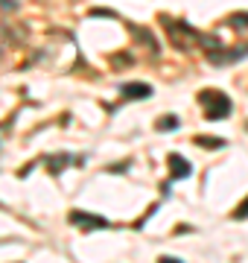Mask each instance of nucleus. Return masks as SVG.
Wrapping results in <instances>:
<instances>
[{"mask_svg": "<svg viewBox=\"0 0 248 263\" xmlns=\"http://www.w3.org/2000/svg\"><path fill=\"white\" fill-rule=\"evenodd\" d=\"M120 94H123V100H149V97H152V85H146V82H123L120 85Z\"/></svg>", "mask_w": 248, "mask_h": 263, "instance_id": "5", "label": "nucleus"}, {"mask_svg": "<svg viewBox=\"0 0 248 263\" xmlns=\"http://www.w3.org/2000/svg\"><path fill=\"white\" fill-rule=\"evenodd\" d=\"M61 164H70V155H58V158H50V167H53V176H58V167Z\"/></svg>", "mask_w": 248, "mask_h": 263, "instance_id": "10", "label": "nucleus"}, {"mask_svg": "<svg viewBox=\"0 0 248 263\" xmlns=\"http://www.w3.org/2000/svg\"><path fill=\"white\" fill-rule=\"evenodd\" d=\"M199 103H201V108H204V117H208V120H225V117H231V111H234L231 97L225 94V91H216V88L201 91Z\"/></svg>", "mask_w": 248, "mask_h": 263, "instance_id": "1", "label": "nucleus"}, {"mask_svg": "<svg viewBox=\"0 0 248 263\" xmlns=\"http://www.w3.org/2000/svg\"><path fill=\"white\" fill-rule=\"evenodd\" d=\"M196 146H213V149H222V146H225V138H210V135H199V138H196Z\"/></svg>", "mask_w": 248, "mask_h": 263, "instance_id": "6", "label": "nucleus"}, {"mask_svg": "<svg viewBox=\"0 0 248 263\" xmlns=\"http://www.w3.org/2000/svg\"><path fill=\"white\" fill-rule=\"evenodd\" d=\"M158 263H184L181 257H170V254H163V257H158Z\"/></svg>", "mask_w": 248, "mask_h": 263, "instance_id": "11", "label": "nucleus"}, {"mask_svg": "<svg viewBox=\"0 0 248 263\" xmlns=\"http://www.w3.org/2000/svg\"><path fill=\"white\" fill-rule=\"evenodd\" d=\"M175 129H178V117L175 114H167V117L158 120V132H175Z\"/></svg>", "mask_w": 248, "mask_h": 263, "instance_id": "7", "label": "nucleus"}, {"mask_svg": "<svg viewBox=\"0 0 248 263\" xmlns=\"http://www.w3.org/2000/svg\"><path fill=\"white\" fill-rule=\"evenodd\" d=\"M76 228H85V231H102V228H111V219H105L99 214H88V211H70L67 216Z\"/></svg>", "mask_w": 248, "mask_h": 263, "instance_id": "3", "label": "nucleus"}, {"mask_svg": "<svg viewBox=\"0 0 248 263\" xmlns=\"http://www.w3.org/2000/svg\"><path fill=\"white\" fill-rule=\"evenodd\" d=\"M231 219H237V222H242V219H248V196L239 202V208L231 214Z\"/></svg>", "mask_w": 248, "mask_h": 263, "instance_id": "9", "label": "nucleus"}, {"mask_svg": "<svg viewBox=\"0 0 248 263\" xmlns=\"http://www.w3.org/2000/svg\"><path fill=\"white\" fill-rule=\"evenodd\" d=\"M245 129H248V123H245Z\"/></svg>", "mask_w": 248, "mask_h": 263, "instance_id": "12", "label": "nucleus"}, {"mask_svg": "<svg viewBox=\"0 0 248 263\" xmlns=\"http://www.w3.org/2000/svg\"><path fill=\"white\" fill-rule=\"evenodd\" d=\"M228 24H231V27H239V29H248V12H237V15H231Z\"/></svg>", "mask_w": 248, "mask_h": 263, "instance_id": "8", "label": "nucleus"}, {"mask_svg": "<svg viewBox=\"0 0 248 263\" xmlns=\"http://www.w3.org/2000/svg\"><path fill=\"white\" fill-rule=\"evenodd\" d=\"M163 21V27L170 29L167 35H170L172 41V47L175 50H190L199 44V32L190 27V24H184V21H175V18H161Z\"/></svg>", "mask_w": 248, "mask_h": 263, "instance_id": "2", "label": "nucleus"}, {"mask_svg": "<svg viewBox=\"0 0 248 263\" xmlns=\"http://www.w3.org/2000/svg\"><path fill=\"white\" fill-rule=\"evenodd\" d=\"M167 164H170V179L172 181H181L193 173V164L184 158V155H178V152H172L170 158H167Z\"/></svg>", "mask_w": 248, "mask_h": 263, "instance_id": "4", "label": "nucleus"}]
</instances>
